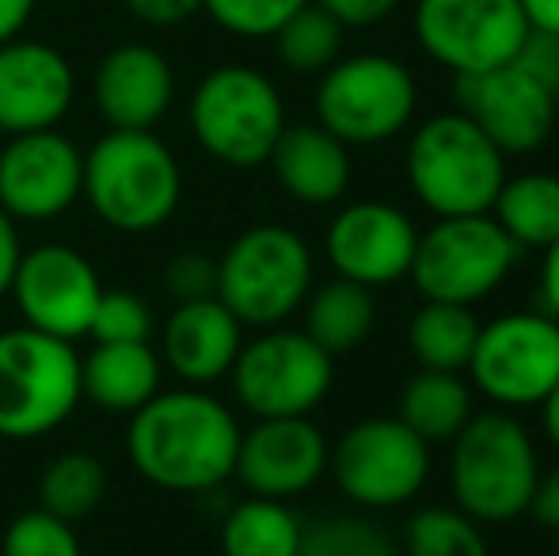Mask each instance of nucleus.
Here are the masks:
<instances>
[{
  "instance_id": "f257e3e1",
  "label": "nucleus",
  "mask_w": 559,
  "mask_h": 556,
  "mask_svg": "<svg viewBox=\"0 0 559 556\" xmlns=\"http://www.w3.org/2000/svg\"><path fill=\"white\" fill-rule=\"evenodd\" d=\"M240 419L206 389H168L130 416L126 453L148 484L179 496L217 492L236 473Z\"/></svg>"
},
{
  "instance_id": "f03ea898",
  "label": "nucleus",
  "mask_w": 559,
  "mask_h": 556,
  "mask_svg": "<svg viewBox=\"0 0 559 556\" xmlns=\"http://www.w3.org/2000/svg\"><path fill=\"white\" fill-rule=\"evenodd\" d=\"M81 199L107 229L145 237L176 217L183 202V168L153 130H107L84 153Z\"/></svg>"
},
{
  "instance_id": "7ed1b4c3",
  "label": "nucleus",
  "mask_w": 559,
  "mask_h": 556,
  "mask_svg": "<svg viewBox=\"0 0 559 556\" xmlns=\"http://www.w3.org/2000/svg\"><path fill=\"white\" fill-rule=\"evenodd\" d=\"M540 476L537 442L514 412H476L449 442V488L453 504L479 527L514 522L530 514Z\"/></svg>"
},
{
  "instance_id": "20e7f679",
  "label": "nucleus",
  "mask_w": 559,
  "mask_h": 556,
  "mask_svg": "<svg viewBox=\"0 0 559 556\" xmlns=\"http://www.w3.org/2000/svg\"><path fill=\"white\" fill-rule=\"evenodd\" d=\"M407 184L435 217L491 214L507 184V156L464 111L427 119L407 141Z\"/></svg>"
},
{
  "instance_id": "39448f33",
  "label": "nucleus",
  "mask_w": 559,
  "mask_h": 556,
  "mask_svg": "<svg viewBox=\"0 0 559 556\" xmlns=\"http://www.w3.org/2000/svg\"><path fill=\"white\" fill-rule=\"evenodd\" d=\"M81 355L69 340L20 324L0 332V438L27 442L73 419Z\"/></svg>"
},
{
  "instance_id": "423d86ee",
  "label": "nucleus",
  "mask_w": 559,
  "mask_h": 556,
  "mask_svg": "<svg viewBox=\"0 0 559 556\" xmlns=\"http://www.w3.org/2000/svg\"><path fill=\"white\" fill-rule=\"evenodd\" d=\"M312 289V252L286 225H251L217 260V297L243 328H278Z\"/></svg>"
},
{
  "instance_id": "0eeeda50",
  "label": "nucleus",
  "mask_w": 559,
  "mask_h": 556,
  "mask_svg": "<svg viewBox=\"0 0 559 556\" xmlns=\"http://www.w3.org/2000/svg\"><path fill=\"white\" fill-rule=\"evenodd\" d=\"M191 134L217 164L259 168L286 130L278 84L251 66H217L191 92Z\"/></svg>"
},
{
  "instance_id": "6e6552de",
  "label": "nucleus",
  "mask_w": 559,
  "mask_h": 556,
  "mask_svg": "<svg viewBox=\"0 0 559 556\" xmlns=\"http://www.w3.org/2000/svg\"><path fill=\"white\" fill-rule=\"evenodd\" d=\"M419 107V84L389 54L338 58L320 73L317 122L346 145H381L404 134Z\"/></svg>"
},
{
  "instance_id": "1a4fd4ad",
  "label": "nucleus",
  "mask_w": 559,
  "mask_h": 556,
  "mask_svg": "<svg viewBox=\"0 0 559 556\" xmlns=\"http://www.w3.org/2000/svg\"><path fill=\"white\" fill-rule=\"evenodd\" d=\"M430 469L435 446L396 416H369L346 427L328 458L338 492L369 514L407 507L427 488Z\"/></svg>"
},
{
  "instance_id": "9d476101",
  "label": "nucleus",
  "mask_w": 559,
  "mask_h": 556,
  "mask_svg": "<svg viewBox=\"0 0 559 556\" xmlns=\"http://www.w3.org/2000/svg\"><path fill=\"white\" fill-rule=\"evenodd\" d=\"M233 393L248 416L289 419L312 416L335 386V358L301 328H263L236 355Z\"/></svg>"
},
{
  "instance_id": "9b49d317",
  "label": "nucleus",
  "mask_w": 559,
  "mask_h": 556,
  "mask_svg": "<svg viewBox=\"0 0 559 556\" xmlns=\"http://www.w3.org/2000/svg\"><path fill=\"white\" fill-rule=\"evenodd\" d=\"M522 260V248L502 233L491 214L438 217L419 233L412 279L423 301L479 305L491 297Z\"/></svg>"
},
{
  "instance_id": "f8f14e48",
  "label": "nucleus",
  "mask_w": 559,
  "mask_h": 556,
  "mask_svg": "<svg viewBox=\"0 0 559 556\" xmlns=\"http://www.w3.org/2000/svg\"><path fill=\"white\" fill-rule=\"evenodd\" d=\"M468 378L502 412L545 404L559 381V320L540 309H518L479 324Z\"/></svg>"
},
{
  "instance_id": "ddd939ff",
  "label": "nucleus",
  "mask_w": 559,
  "mask_h": 556,
  "mask_svg": "<svg viewBox=\"0 0 559 556\" xmlns=\"http://www.w3.org/2000/svg\"><path fill=\"white\" fill-rule=\"evenodd\" d=\"M530 35L522 0H419L415 38L453 76H472L514 61Z\"/></svg>"
},
{
  "instance_id": "4468645a",
  "label": "nucleus",
  "mask_w": 559,
  "mask_h": 556,
  "mask_svg": "<svg viewBox=\"0 0 559 556\" xmlns=\"http://www.w3.org/2000/svg\"><path fill=\"white\" fill-rule=\"evenodd\" d=\"M8 294L23 324L73 343L88 335L104 282L88 256L50 240V245L23 248Z\"/></svg>"
},
{
  "instance_id": "2eb2a0df",
  "label": "nucleus",
  "mask_w": 559,
  "mask_h": 556,
  "mask_svg": "<svg viewBox=\"0 0 559 556\" xmlns=\"http://www.w3.org/2000/svg\"><path fill=\"white\" fill-rule=\"evenodd\" d=\"M456 111L468 115L502 149V156H525L552 138L559 92L518 61H507L487 73L456 76Z\"/></svg>"
},
{
  "instance_id": "dca6fc26",
  "label": "nucleus",
  "mask_w": 559,
  "mask_h": 556,
  "mask_svg": "<svg viewBox=\"0 0 559 556\" xmlns=\"http://www.w3.org/2000/svg\"><path fill=\"white\" fill-rule=\"evenodd\" d=\"M84 153L58 127L12 134L0 149V210L15 222H53L81 202Z\"/></svg>"
},
{
  "instance_id": "f3484780",
  "label": "nucleus",
  "mask_w": 559,
  "mask_h": 556,
  "mask_svg": "<svg viewBox=\"0 0 559 556\" xmlns=\"http://www.w3.org/2000/svg\"><path fill=\"white\" fill-rule=\"evenodd\" d=\"M419 229L412 214L392 202L361 199L343 206L328 225L324 252L338 279L381 289L412 275Z\"/></svg>"
},
{
  "instance_id": "a211bd4d",
  "label": "nucleus",
  "mask_w": 559,
  "mask_h": 556,
  "mask_svg": "<svg viewBox=\"0 0 559 556\" xmlns=\"http://www.w3.org/2000/svg\"><path fill=\"white\" fill-rule=\"evenodd\" d=\"M332 442L309 416L255 419V427L240 435L236 450V481L248 496L294 499L317 488L328 473Z\"/></svg>"
},
{
  "instance_id": "6ab92c4d",
  "label": "nucleus",
  "mask_w": 559,
  "mask_h": 556,
  "mask_svg": "<svg viewBox=\"0 0 559 556\" xmlns=\"http://www.w3.org/2000/svg\"><path fill=\"white\" fill-rule=\"evenodd\" d=\"M76 99L73 61L43 38H12L0 46V134L53 130Z\"/></svg>"
},
{
  "instance_id": "aec40b11",
  "label": "nucleus",
  "mask_w": 559,
  "mask_h": 556,
  "mask_svg": "<svg viewBox=\"0 0 559 556\" xmlns=\"http://www.w3.org/2000/svg\"><path fill=\"white\" fill-rule=\"evenodd\" d=\"M92 99L111 130H156L176 104V69L148 43H118L99 58Z\"/></svg>"
},
{
  "instance_id": "412c9836",
  "label": "nucleus",
  "mask_w": 559,
  "mask_h": 556,
  "mask_svg": "<svg viewBox=\"0 0 559 556\" xmlns=\"http://www.w3.org/2000/svg\"><path fill=\"white\" fill-rule=\"evenodd\" d=\"M243 347V324L222 297L176 301L160 328V363L183 386L210 389L228 378L236 355Z\"/></svg>"
},
{
  "instance_id": "4be33fe9",
  "label": "nucleus",
  "mask_w": 559,
  "mask_h": 556,
  "mask_svg": "<svg viewBox=\"0 0 559 556\" xmlns=\"http://www.w3.org/2000/svg\"><path fill=\"white\" fill-rule=\"evenodd\" d=\"M266 164L282 191L301 206H335L350 191V145L320 122H286Z\"/></svg>"
},
{
  "instance_id": "5701e85b",
  "label": "nucleus",
  "mask_w": 559,
  "mask_h": 556,
  "mask_svg": "<svg viewBox=\"0 0 559 556\" xmlns=\"http://www.w3.org/2000/svg\"><path fill=\"white\" fill-rule=\"evenodd\" d=\"M164 389L153 343H96L81 358V393L107 416H133Z\"/></svg>"
},
{
  "instance_id": "b1692460",
  "label": "nucleus",
  "mask_w": 559,
  "mask_h": 556,
  "mask_svg": "<svg viewBox=\"0 0 559 556\" xmlns=\"http://www.w3.org/2000/svg\"><path fill=\"white\" fill-rule=\"evenodd\" d=\"M476 416V389L461 374L419 370L400 389L396 419L407 423L423 442L445 446L461 435V427Z\"/></svg>"
},
{
  "instance_id": "393cba45",
  "label": "nucleus",
  "mask_w": 559,
  "mask_h": 556,
  "mask_svg": "<svg viewBox=\"0 0 559 556\" xmlns=\"http://www.w3.org/2000/svg\"><path fill=\"white\" fill-rule=\"evenodd\" d=\"M305 328L312 343L328 351L332 358L350 355L369 340L377 324V297L369 286H358L350 279H332L324 286L309 289L305 297Z\"/></svg>"
},
{
  "instance_id": "a878e982",
  "label": "nucleus",
  "mask_w": 559,
  "mask_h": 556,
  "mask_svg": "<svg viewBox=\"0 0 559 556\" xmlns=\"http://www.w3.org/2000/svg\"><path fill=\"white\" fill-rule=\"evenodd\" d=\"M491 217L522 252H533V248L545 252L559 240V176L552 171L507 176L502 191L495 194Z\"/></svg>"
},
{
  "instance_id": "bb28decb",
  "label": "nucleus",
  "mask_w": 559,
  "mask_h": 556,
  "mask_svg": "<svg viewBox=\"0 0 559 556\" xmlns=\"http://www.w3.org/2000/svg\"><path fill=\"white\" fill-rule=\"evenodd\" d=\"M476 340L479 317L472 312V305L423 301L415 317L407 320V351L419 363V370L464 374Z\"/></svg>"
},
{
  "instance_id": "cd10ccee",
  "label": "nucleus",
  "mask_w": 559,
  "mask_h": 556,
  "mask_svg": "<svg viewBox=\"0 0 559 556\" xmlns=\"http://www.w3.org/2000/svg\"><path fill=\"white\" fill-rule=\"evenodd\" d=\"M305 522L286 499H240L222 519V556H297Z\"/></svg>"
},
{
  "instance_id": "c85d7f7f",
  "label": "nucleus",
  "mask_w": 559,
  "mask_h": 556,
  "mask_svg": "<svg viewBox=\"0 0 559 556\" xmlns=\"http://www.w3.org/2000/svg\"><path fill=\"white\" fill-rule=\"evenodd\" d=\"M107 496V469L84 450H66L43 469L38 481V507L66 522H81L99 511Z\"/></svg>"
},
{
  "instance_id": "c756f323",
  "label": "nucleus",
  "mask_w": 559,
  "mask_h": 556,
  "mask_svg": "<svg viewBox=\"0 0 559 556\" xmlns=\"http://www.w3.org/2000/svg\"><path fill=\"white\" fill-rule=\"evenodd\" d=\"M343 23L335 15H328L320 4H305L301 12H294L278 31H274V54L289 73H324L328 66L338 61L343 50Z\"/></svg>"
},
{
  "instance_id": "7c9ffc66",
  "label": "nucleus",
  "mask_w": 559,
  "mask_h": 556,
  "mask_svg": "<svg viewBox=\"0 0 559 556\" xmlns=\"http://www.w3.org/2000/svg\"><path fill=\"white\" fill-rule=\"evenodd\" d=\"M404 556H491L487 534L461 507H423L400 534Z\"/></svg>"
},
{
  "instance_id": "2f4dec72",
  "label": "nucleus",
  "mask_w": 559,
  "mask_h": 556,
  "mask_svg": "<svg viewBox=\"0 0 559 556\" xmlns=\"http://www.w3.org/2000/svg\"><path fill=\"white\" fill-rule=\"evenodd\" d=\"M297 556H404L400 542L369 514H332L301 534Z\"/></svg>"
},
{
  "instance_id": "473e14b6",
  "label": "nucleus",
  "mask_w": 559,
  "mask_h": 556,
  "mask_svg": "<svg viewBox=\"0 0 559 556\" xmlns=\"http://www.w3.org/2000/svg\"><path fill=\"white\" fill-rule=\"evenodd\" d=\"M0 556H84L73 522L31 507L8 522L0 537Z\"/></svg>"
},
{
  "instance_id": "72a5a7b5",
  "label": "nucleus",
  "mask_w": 559,
  "mask_h": 556,
  "mask_svg": "<svg viewBox=\"0 0 559 556\" xmlns=\"http://www.w3.org/2000/svg\"><path fill=\"white\" fill-rule=\"evenodd\" d=\"M309 0H202V12L236 38H274V31Z\"/></svg>"
},
{
  "instance_id": "f704fd0d",
  "label": "nucleus",
  "mask_w": 559,
  "mask_h": 556,
  "mask_svg": "<svg viewBox=\"0 0 559 556\" xmlns=\"http://www.w3.org/2000/svg\"><path fill=\"white\" fill-rule=\"evenodd\" d=\"M153 328V309L145 297L133 289H104L88 335L96 343H148Z\"/></svg>"
},
{
  "instance_id": "c9c22d12",
  "label": "nucleus",
  "mask_w": 559,
  "mask_h": 556,
  "mask_svg": "<svg viewBox=\"0 0 559 556\" xmlns=\"http://www.w3.org/2000/svg\"><path fill=\"white\" fill-rule=\"evenodd\" d=\"M164 289L176 301H199V297H217V260L206 252H179L164 268Z\"/></svg>"
},
{
  "instance_id": "e433bc0d",
  "label": "nucleus",
  "mask_w": 559,
  "mask_h": 556,
  "mask_svg": "<svg viewBox=\"0 0 559 556\" xmlns=\"http://www.w3.org/2000/svg\"><path fill=\"white\" fill-rule=\"evenodd\" d=\"M514 61L522 69H530L537 81L552 84L559 92V38L556 35H545V31L530 27V35H525L522 50L514 54Z\"/></svg>"
},
{
  "instance_id": "4c0bfd02",
  "label": "nucleus",
  "mask_w": 559,
  "mask_h": 556,
  "mask_svg": "<svg viewBox=\"0 0 559 556\" xmlns=\"http://www.w3.org/2000/svg\"><path fill=\"white\" fill-rule=\"evenodd\" d=\"M122 4L133 20L156 31L179 27V23L194 20L202 12V0H122Z\"/></svg>"
},
{
  "instance_id": "58836bf2",
  "label": "nucleus",
  "mask_w": 559,
  "mask_h": 556,
  "mask_svg": "<svg viewBox=\"0 0 559 556\" xmlns=\"http://www.w3.org/2000/svg\"><path fill=\"white\" fill-rule=\"evenodd\" d=\"M328 15H335L343 27H373V23L389 20L396 12L400 0H312Z\"/></svg>"
},
{
  "instance_id": "ea45409f",
  "label": "nucleus",
  "mask_w": 559,
  "mask_h": 556,
  "mask_svg": "<svg viewBox=\"0 0 559 556\" xmlns=\"http://www.w3.org/2000/svg\"><path fill=\"white\" fill-rule=\"evenodd\" d=\"M530 514L545 530H556L559 534V465L537 476V488H533V499H530Z\"/></svg>"
},
{
  "instance_id": "a19ab883",
  "label": "nucleus",
  "mask_w": 559,
  "mask_h": 556,
  "mask_svg": "<svg viewBox=\"0 0 559 556\" xmlns=\"http://www.w3.org/2000/svg\"><path fill=\"white\" fill-rule=\"evenodd\" d=\"M20 256H23L20 225H15V217H8L4 210H0V297L12 289L15 268H20Z\"/></svg>"
},
{
  "instance_id": "79ce46f5",
  "label": "nucleus",
  "mask_w": 559,
  "mask_h": 556,
  "mask_svg": "<svg viewBox=\"0 0 559 556\" xmlns=\"http://www.w3.org/2000/svg\"><path fill=\"white\" fill-rule=\"evenodd\" d=\"M537 309L559 320V240L545 248L540 260V286H537Z\"/></svg>"
},
{
  "instance_id": "37998d69",
  "label": "nucleus",
  "mask_w": 559,
  "mask_h": 556,
  "mask_svg": "<svg viewBox=\"0 0 559 556\" xmlns=\"http://www.w3.org/2000/svg\"><path fill=\"white\" fill-rule=\"evenodd\" d=\"M35 4L38 0H0V46L23 35V27L35 15Z\"/></svg>"
},
{
  "instance_id": "c03bdc74",
  "label": "nucleus",
  "mask_w": 559,
  "mask_h": 556,
  "mask_svg": "<svg viewBox=\"0 0 559 556\" xmlns=\"http://www.w3.org/2000/svg\"><path fill=\"white\" fill-rule=\"evenodd\" d=\"M522 12L533 31L559 38V0H522Z\"/></svg>"
},
{
  "instance_id": "a18cd8bd",
  "label": "nucleus",
  "mask_w": 559,
  "mask_h": 556,
  "mask_svg": "<svg viewBox=\"0 0 559 556\" xmlns=\"http://www.w3.org/2000/svg\"><path fill=\"white\" fill-rule=\"evenodd\" d=\"M540 423H545V435L552 438V446L559 450V381L552 393L545 397V404H540Z\"/></svg>"
},
{
  "instance_id": "49530a36",
  "label": "nucleus",
  "mask_w": 559,
  "mask_h": 556,
  "mask_svg": "<svg viewBox=\"0 0 559 556\" xmlns=\"http://www.w3.org/2000/svg\"><path fill=\"white\" fill-rule=\"evenodd\" d=\"M556 537H559V534H556Z\"/></svg>"
}]
</instances>
